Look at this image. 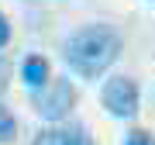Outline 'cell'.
<instances>
[{"instance_id": "1", "label": "cell", "mask_w": 155, "mask_h": 145, "mask_svg": "<svg viewBox=\"0 0 155 145\" xmlns=\"http://www.w3.org/2000/svg\"><path fill=\"white\" fill-rule=\"evenodd\" d=\"M66 66L83 79H100L121 56V35L110 24H83L62 42Z\"/></svg>"}, {"instance_id": "2", "label": "cell", "mask_w": 155, "mask_h": 145, "mask_svg": "<svg viewBox=\"0 0 155 145\" xmlns=\"http://www.w3.org/2000/svg\"><path fill=\"white\" fill-rule=\"evenodd\" d=\"M31 107L45 117V121H62V117H69L72 107H76V86H72V79L69 76L48 79L41 90L31 93Z\"/></svg>"}, {"instance_id": "3", "label": "cell", "mask_w": 155, "mask_h": 145, "mask_svg": "<svg viewBox=\"0 0 155 145\" xmlns=\"http://www.w3.org/2000/svg\"><path fill=\"white\" fill-rule=\"evenodd\" d=\"M100 104L104 111L117 117V121H131L138 114V104H141V93H138V83L131 76H110L100 90Z\"/></svg>"}, {"instance_id": "4", "label": "cell", "mask_w": 155, "mask_h": 145, "mask_svg": "<svg viewBox=\"0 0 155 145\" xmlns=\"http://www.w3.org/2000/svg\"><path fill=\"white\" fill-rule=\"evenodd\" d=\"M21 79H24V86H28V93L41 90V86L52 79L48 59H41V56H24V59H21Z\"/></svg>"}, {"instance_id": "5", "label": "cell", "mask_w": 155, "mask_h": 145, "mask_svg": "<svg viewBox=\"0 0 155 145\" xmlns=\"http://www.w3.org/2000/svg\"><path fill=\"white\" fill-rule=\"evenodd\" d=\"M62 145H97V142H93V135H90V128L83 121H69L62 128Z\"/></svg>"}, {"instance_id": "6", "label": "cell", "mask_w": 155, "mask_h": 145, "mask_svg": "<svg viewBox=\"0 0 155 145\" xmlns=\"http://www.w3.org/2000/svg\"><path fill=\"white\" fill-rule=\"evenodd\" d=\"M17 138V117L11 114V107L0 100V145L4 142H14Z\"/></svg>"}, {"instance_id": "7", "label": "cell", "mask_w": 155, "mask_h": 145, "mask_svg": "<svg viewBox=\"0 0 155 145\" xmlns=\"http://www.w3.org/2000/svg\"><path fill=\"white\" fill-rule=\"evenodd\" d=\"M124 145H155V131H148V128H134V131H127Z\"/></svg>"}, {"instance_id": "8", "label": "cell", "mask_w": 155, "mask_h": 145, "mask_svg": "<svg viewBox=\"0 0 155 145\" xmlns=\"http://www.w3.org/2000/svg\"><path fill=\"white\" fill-rule=\"evenodd\" d=\"M31 145H62V128H45V131H38Z\"/></svg>"}, {"instance_id": "9", "label": "cell", "mask_w": 155, "mask_h": 145, "mask_svg": "<svg viewBox=\"0 0 155 145\" xmlns=\"http://www.w3.org/2000/svg\"><path fill=\"white\" fill-rule=\"evenodd\" d=\"M7 86H11V62L0 56V93H7Z\"/></svg>"}, {"instance_id": "10", "label": "cell", "mask_w": 155, "mask_h": 145, "mask_svg": "<svg viewBox=\"0 0 155 145\" xmlns=\"http://www.w3.org/2000/svg\"><path fill=\"white\" fill-rule=\"evenodd\" d=\"M11 45V21H7V14L0 11V49H7Z\"/></svg>"}]
</instances>
